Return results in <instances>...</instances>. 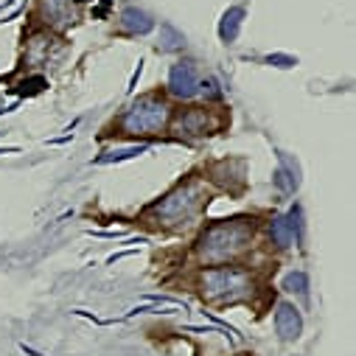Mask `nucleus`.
Instances as JSON below:
<instances>
[{
    "instance_id": "nucleus-2",
    "label": "nucleus",
    "mask_w": 356,
    "mask_h": 356,
    "mask_svg": "<svg viewBox=\"0 0 356 356\" xmlns=\"http://www.w3.org/2000/svg\"><path fill=\"white\" fill-rule=\"evenodd\" d=\"M208 200V188L202 180H188L183 186H177L171 194H165L157 205L149 208V216L157 225L174 227V225H188L205 205Z\"/></svg>"
},
{
    "instance_id": "nucleus-10",
    "label": "nucleus",
    "mask_w": 356,
    "mask_h": 356,
    "mask_svg": "<svg viewBox=\"0 0 356 356\" xmlns=\"http://www.w3.org/2000/svg\"><path fill=\"white\" fill-rule=\"evenodd\" d=\"M121 23H124V29L127 31H132V34H149L152 29H154V20L146 15V12H140V9H127L124 15H121Z\"/></svg>"
},
{
    "instance_id": "nucleus-4",
    "label": "nucleus",
    "mask_w": 356,
    "mask_h": 356,
    "mask_svg": "<svg viewBox=\"0 0 356 356\" xmlns=\"http://www.w3.org/2000/svg\"><path fill=\"white\" fill-rule=\"evenodd\" d=\"M168 115L171 110L160 96H140L121 118V129L127 135H157L168 124Z\"/></svg>"
},
{
    "instance_id": "nucleus-14",
    "label": "nucleus",
    "mask_w": 356,
    "mask_h": 356,
    "mask_svg": "<svg viewBox=\"0 0 356 356\" xmlns=\"http://www.w3.org/2000/svg\"><path fill=\"white\" fill-rule=\"evenodd\" d=\"M200 87H202V93H205L208 99H219V96H222V93H219V84H216L213 79H208V81H202Z\"/></svg>"
},
{
    "instance_id": "nucleus-7",
    "label": "nucleus",
    "mask_w": 356,
    "mask_h": 356,
    "mask_svg": "<svg viewBox=\"0 0 356 356\" xmlns=\"http://www.w3.org/2000/svg\"><path fill=\"white\" fill-rule=\"evenodd\" d=\"M275 331H278V337L284 342H292V339L300 337L303 320H300V314H298V309L292 303H278V309H275Z\"/></svg>"
},
{
    "instance_id": "nucleus-8",
    "label": "nucleus",
    "mask_w": 356,
    "mask_h": 356,
    "mask_svg": "<svg viewBox=\"0 0 356 356\" xmlns=\"http://www.w3.org/2000/svg\"><path fill=\"white\" fill-rule=\"evenodd\" d=\"M298 230H300V211L298 208H292L286 216L273 219V225H270V236H273V241L278 247H289L295 241Z\"/></svg>"
},
{
    "instance_id": "nucleus-12",
    "label": "nucleus",
    "mask_w": 356,
    "mask_h": 356,
    "mask_svg": "<svg viewBox=\"0 0 356 356\" xmlns=\"http://www.w3.org/2000/svg\"><path fill=\"white\" fill-rule=\"evenodd\" d=\"M284 289H286V292L306 295V292H309V278H306V273H292V275H286V278H284Z\"/></svg>"
},
{
    "instance_id": "nucleus-11",
    "label": "nucleus",
    "mask_w": 356,
    "mask_h": 356,
    "mask_svg": "<svg viewBox=\"0 0 356 356\" xmlns=\"http://www.w3.org/2000/svg\"><path fill=\"white\" fill-rule=\"evenodd\" d=\"M241 17H244V9H238V6L225 12V17H222V23H219V37H222L225 42H233V40L238 37Z\"/></svg>"
},
{
    "instance_id": "nucleus-1",
    "label": "nucleus",
    "mask_w": 356,
    "mask_h": 356,
    "mask_svg": "<svg viewBox=\"0 0 356 356\" xmlns=\"http://www.w3.org/2000/svg\"><path fill=\"white\" fill-rule=\"evenodd\" d=\"M252 241V222L250 219H230L205 227L197 241V252L205 264H222L241 255Z\"/></svg>"
},
{
    "instance_id": "nucleus-13",
    "label": "nucleus",
    "mask_w": 356,
    "mask_h": 356,
    "mask_svg": "<svg viewBox=\"0 0 356 356\" xmlns=\"http://www.w3.org/2000/svg\"><path fill=\"white\" fill-rule=\"evenodd\" d=\"M163 34L168 37V40H165V42L160 45L163 51H177V48H183V45H186V40H183V34H177V31H174L171 26H163Z\"/></svg>"
},
{
    "instance_id": "nucleus-9",
    "label": "nucleus",
    "mask_w": 356,
    "mask_h": 356,
    "mask_svg": "<svg viewBox=\"0 0 356 356\" xmlns=\"http://www.w3.org/2000/svg\"><path fill=\"white\" fill-rule=\"evenodd\" d=\"M42 15L54 26L73 23V6H70V0H42Z\"/></svg>"
},
{
    "instance_id": "nucleus-5",
    "label": "nucleus",
    "mask_w": 356,
    "mask_h": 356,
    "mask_svg": "<svg viewBox=\"0 0 356 356\" xmlns=\"http://www.w3.org/2000/svg\"><path fill=\"white\" fill-rule=\"evenodd\" d=\"M168 90H171L177 99H191V96L200 90V76H197L194 62H177V65H171Z\"/></svg>"
},
{
    "instance_id": "nucleus-6",
    "label": "nucleus",
    "mask_w": 356,
    "mask_h": 356,
    "mask_svg": "<svg viewBox=\"0 0 356 356\" xmlns=\"http://www.w3.org/2000/svg\"><path fill=\"white\" fill-rule=\"evenodd\" d=\"M211 129H213V121L202 107H194V110L183 113L174 124V132L186 135V138H200V135H208Z\"/></svg>"
},
{
    "instance_id": "nucleus-15",
    "label": "nucleus",
    "mask_w": 356,
    "mask_h": 356,
    "mask_svg": "<svg viewBox=\"0 0 356 356\" xmlns=\"http://www.w3.org/2000/svg\"><path fill=\"white\" fill-rule=\"evenodd\" d=\"M266 62H275L278 67H289V65H295V59H289V56H266Z\"/></svg>"
},
{
    "instance_id": "nucleus-3",
    "label": "nucleus",
    "mask_w": 356,
    "mask_h": 356,
    "mask_svg": "<svg viewBox=\"0 0 356 356\" xmlns=\"http://www.w3.org/2000/svg\"><path fill=\"white\" fill-rule=\"evenodd\" d=\"M202 298L208 303H238L252 295V281L244 270H233V266H216L208 270L200 278Z\"/></svg>"
}]
</instances>
